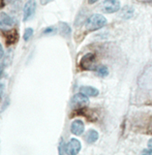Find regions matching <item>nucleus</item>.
I'll list each match as a JSON object with an SVG mask.
<instances>
[{
	"instance_id": "f257e3e1",
	"label": "nucleus",
	"mask_w": 152,
	"mask_h": 155,
	"mask_svg": "<svg viewBox=\"0 0 152 155\" xmlns=\"http://www.w3.org/2000/svg\"><path fill=\"white\" fill-rule=\"evenodd\" d=\"M107 24V18L100 14H94L87 19L85 22V28L87 31H95L104 27Z\"/></svg>"
},
{
	"instance_id": "f03ea898",
	"label": "nucleus",
	"mask_w": 152,
	"mask_h": 155,
	"mask_svg": "<svg viewBox=\"0 0 152 155\" xmlns=\"http://www.w3.org/2000/svg\"><path fill=\"white\" fill-rule=\"evenodd\" d=\"M88 104H89V99H88L87 96L82 94L81 92V93L75 94L71 100V105L73 108H75V109L84 108V107L88 106Z\"/></svg>"
},
{
	"instance_id": "7ed1b4c3",
	"label": "nucleus",
	"mask_w": 152,
	"mask_h": 155,
	"mask_svg": "<svg viewBox=\"0 0 152 155\" xmlns=\"http://www.w3.org/2000/svg\"><path fill=\"white\" fill-rule=\"evenodd\" d=\"M95 54L94 53H86L81 59L80 65L83 70H94L95 69Z\"/></svg>"
},
{
	"instance_id": "20e7f679",
	"label": "nucleus",
	"mask_w": 152,
	"mask_h": 155,
	"mask_svg": "<svg viewBox=\"0 0 152 155\" xmlns=\"http://www.w3.org/2000/svg\"><path fill=\"white\" fill-rule=\"evenodd\" d=\"M81 149V143L78 139H71L65 147V152L68 155H78Z\"/></svg>"
},
{
	"instance_id": "39448f33",
	"label": "nucleus",
	"mask_w": 152,
	"mask_h": 155,
	"mask_svg": "<svg viewBox=\"0 0 152 155\" xmlns=\"http://www.w3.org/2000/svg\"><path fill=\"white\" fill-rule=\"evenodd\" d=\"M102 9L107 14L115 13L120 9V2L118 0H105L102 5Z\"/></svg>"
},
{
	"instance_id": "423d86ee",
	"label": "nucleus",
	"mask_w": 152,
	"mask_h": 155,
	"mask_svg": "<svg viewBox=\"0 0 152 155\" xmlns=\"http://www.w3.org/2000/svg\"><path fill=\"white\" fill-rule=\"evenodd\" d=\"M36 10V2L35 0H28L24 5L23 8V21H26L27 19L30 18Z\"/></svg>"
},
{
	"instance_id": "0eeeda50",
	"label": "nucleus",
	"mask_w": 152,
	"mask_h": 155,
	"mask_svg": "<svg viewBox=\"0 0 152 155\" xmlns=\"http://www.w3.org/2000/svg\"><path fill=\"white\" fill-rule=\"evenodd\" d=\"M71 133L76 136H81L84 132V123L81 119L74 120L71 124Z\"/></svg>"
},
{
	"instance_id": "6e6552de",
	"label": "nucleus",
	"mask_w": 152,
	"mask_h": 155,
	"mask_svg": "<svg viewBox=\"0 0 152 155\" xmlns=\"http://www.w3.org/2000/svg\"><path fill=\"white\" fill-rule=\"evenodd\" d=\"M14 19L7 15L6 13H1L0 14V27L1 28H8L14 25Z\"/></svg>"
},
{
	"instance_id": "1a4fd4ad",
	"label": "nucleus",
	"mask_w": 152,
	"mask_h": 155,
	"mask_svg": "<svg viewBox=\"0 0 152 155\" xmlns=\"http://www.w3.org/2000/svg\"><path fill=\"white\" fill-rule=\"evenodd\" d=\"M4 35H5V39H6V43L8 45L15 44L18 40V33L17 31V29H12L10 31H6Z\"/></svg>"
},
{
	"instance_id": "9d476101",
	"label": "nucleus",
	"mask_w": 152,
	"mask_h": 155,
	"mask_svg": "<svg viewBox=\"0 0 152 155\" xmlns=\"http://www.w3.org/2000/svg\"><path fill=\"white\" fill-rule=\"evenodd\" d=\"M81 92L87 97H96L99 95V90L93 86H81Z\"/></svg>"
},
{
	"instance_id": "9b49d317",
	"label": "nucleus",
	"mask_w": 152,
	"mask_h": 155,
	"mask_svg": "<svg viewBox=\"0 0 152 155\" xmlns=\"http://www.w3.org/2000/svg\"><path fill=\"white\" fill-rule=\"evenodd\" d=\"M99 139V134L96 130H89L87 131L85 135V140L88 143H94Z\"/></svg>"
},
{
	"instance_id": "f8f14e48",
	"label": "nucleus",
	"mask_w": 152,
	"mask_h": 155,
	"mask_svg": "<svg viewBox=\"0 0 152 155\" xmlns=\"http://www.w3.org/2000/svg\"><path fill=\"white\" fill-rule=\"evenodd\" d=\"M134 13V10L129 6H126L123 8L121 12V17H123V18H129L132 17V15Z\"/></svg>"
},
{
	"instance_id": "ddd939ff",
	"label": "nucleus",
	"mask_w": 152,
	"mask_h": 155,
	"mask_svg": "<svg viewBox=\"0 0 152 155\" xmlns=\"http://www.w3.org/2000/svg\"><path fill=\"white\" fill-rule=\"evenodd\" d=\"M96 73L99 77L105 78L109 75V69H107V66H100L96 69Z\"/></svg>"
},
{
	"instance_id": "4468645a",
	"label": "nucleus",
	"mask_w": 152,
	"mask_h": 155,
	"mask_svg": "<svg viewBox=\"0 0 152 155\" xmlns=\"http://www.w3.org/2000/svg\"><path fill=\"white\" fill-rule=\"evenodd\" d=\"M60 25H59V30L62 34H69L70 31H71V29L69 27V25H68L67 23L65 22H60L59 23Z\"/></svg>"
},
{
	"instance_id": "2eb2a0df",
	"label": "nucleus",
	"mask_w": 152,
	"mask_h": 155,
	"mask_svg": "<svg viewBox=\"0 0 152 155\" xmlns=\"http://www.w3.org/2000/svg\"><path fill=\"white\" fill-rule=\"evenodd\" d=\"M33 35V29L30 28V27H28L26 28L25 30H24V34H23V39H24V41H29L30 40V38L32 37Z\"/></svg>"
},
{
	"instance_id": "dca6fc26",
	"label": "nucleus",
	"mask_w": 152,
	"mask_h": 155,
	"mask_svg": "<svg viewBox=\"0 0 152 155\" xmlns=\"http://www.w3.org/2000/svg\"><path fill=\"white\" fill-rule=\"evenodd\" d=\"M55 30V27H48L44 30V34H48V33H51Z\"/></svg>"
},
{
	"instance_id": "f3484780",
	"label": "nucleus",
	"mask_w": 152,
	"mask_h": 155,
	"mask_svg": "<svg viewBox=\"0 0 152 155\" xmlns=\"http://www.w3.org/2000/svg\"><path fill=\"white\" fill-rule=\"evenodd\" d=\"M140 155H152V150L151 149H144Z\"/></svg>"
},
{
	"instance_id": "a211bd4d",
	"label": "nucleus",
	"mask_w": 152,
	"mask_h": 155,
	"mask_svg": "<svg viewBox=\"0 0 152 155\" xmlns=\"http://www.w3.org/2000/svg\"><path fill=\"white\" fill-rule=\"evenodd\" d=\"M58 149H59V155H63V140H60L59 147H58Z\"/></svg>"
},
{
	"instance_id": "6ab92c4d",
	"label": "nucleus",
	"mask_w": 152,
	"mask_h": 155,
	"mask_svg": "<svg viewBox=\"0 0 152 155\" xmlns=\"http://www.w3.org/2000/svg\"><path fill=\"white\" fill-rule=\"evenodd\" d=\"M52 1H53V0H40V2H41L42 5H47L48 3L52 2Z\"/></svg>"
},
{
	"instance_id": "aec40b11",
	"label": "nucleus",
	"mask_w": 152,
	"mask_h": 155,
	"mask_svg": "<svg viewBox=\"0 0 152 155\" xmlns=\"http://www.w3.org/2000/svg\"><path fill=\"white\" fill-rule=\"evenodd\" d=\"M3 54H4V51H3L2 45H1V44H0V59H1V58H2Z\"/></svg>"
},
{
	"instance_id": "412c9836",
	"label": "nucleus",
	"mask_w": 152,
	"mask_h": 155,
	"mask_svg": "<svg viewBox=\"0 0 152 155\" xmlns=\"http://www.w3.org/2000/svg\"><path fill=\"white\" fill-rule=\"evenodd\" d=\"M147 147H148V149H151V150H152V138L148 140V143H147Z\"/></svg>"
},
{
	"instance_id": "4be33fe9",
	"label": "nucleus",
	"mask_w": 152,
	"mask_h": 155,
	"mask_svg": "<svg viewBox=\"0 0 152 155\" xmlns=\"http://www.w3.org/2000/svg\"><path fill=\"white\" fill-rule=\"evenodd\" d=\"M97 1H98V0H88V3H89V4H94Z\"/></svg>"
},
{
	"instance_id": "5701e85b",
	"label": "nucleus",
	"mask_w": 152,
	"mask_h": 155,
	"mask_svg": "<svg viewBox=\"0 0 152 155\" xmlns=\"http://www.w3.org/2000/svg\"><path fill=\"white\" fill-rule=\"evenodd\" d=\"M148 130H149V132L152 133V121H151V123L149 124V127H148Z\"/></svg>"
},
{
	"instance_id": "b1692460",
	"label": "nucleus",
	"mask_w": 152,
	"mask_h": 155,
	"mask_svg": "<svg viewBox=\"0 0 152 155\" xmlns=\"http://www.w3.org/2000/svg\"><path fill=\"white\" fill-rule=\"evenodd\" d=\"M3 6V0H0V8Z\"/></svg>"
},
{
	"instance_id": "393cba45",
	"label": "nucleus",
	"mask_w": 152,
	"mask_h": 155,
	"mask_svg": "<svg viewBox=\"0 0 152 155\" xmlns=\"http://www.w3.org/2000/svg\"><path fill=\"white\" fill-rule=\"evenodd\" d=\"M7 1H8V2H10V1H11V0H7Z\"/></svg>"
}]
</instances>
